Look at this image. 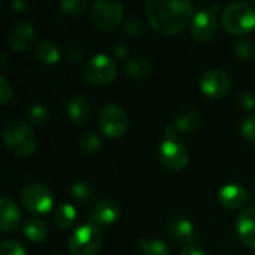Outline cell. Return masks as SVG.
Listing matches in <instances>:
<instances>
[{"instance_id":"6da1fadb","label":"cell","mask_w":255,"mask_h":255,"mask_svg":"<svg viewBox=\"0 0 255 255\" xmlns=\"http://www.w3.org/2000/svg\"><path fill=\"white\" fill-rule=\"evenodd\" d=\"M194 6L187 0H149L145 15L149 25L163 36L181 33L194 16Z\"/></svg>"},{"instance_id":"52a82bcc","label":"cell","mask_w":255,"mask_h":255,"mask_svg":"<svg viewBox=\"0 0 255 255\" xmlns=\"http://www.w3.org/2000/svg\"><path fill=\"white\" fill-rule=\"evenodd\" d=\"M21 205L31 215H46L54 206L52 191L42 184H30L21 191Z\"/></svg>"},{"instance_id":"7a4b0ae2","label":"cell","mask_w":255,"mask_h":255,"mask_svg":"<svg viewBox=\"0 0 255 255\" xmlns=\"http://www.w3.org/2000/svg\"><path fill=\"white\" fill-rule=\"evenodd\" d=\"M3 142L16 157H28L36 149V134L22 120H9L3 126Z\"/></svg>"},{"instance_id":"7c38bea8","label":"cell","mask_w":255,"mask_h":255,"mask_svg":"<svg viewBox=\"0 0 255 255\" xmlns=\"http://www.w3.org/2000/svg\"><path fill=\"white\" fill-rule=\"evenodd\" d=\"M120 218V206L114 200H100L90 211V220L97 227H109Z\"/></svg>"},{"instance_id":"484cf974","label":"cell","mask_w":255,"mask_h":255,"mask_svg":"<svg viewBox=\"0 0 255 255\" xmlns=\"http://www.w3.org/2000/svg\"><path fill=\"white\" fill-rule=\"evenodd\" d=\"M235 54L242 61H253L255 58V43L248 39L239 40L235 46Z\"/></svg>"},{"instance_id":"5bb4252c","label":"cell","mask_w":255,"mask_h":255,"mask_svg":"<svg viewBox=\"0 0 255 255\" xmlns=\"http://www.w3.org/2000/svg\"><path fill=\"white\" fill-rule=\"evenodd\" d=\"M34 37H36V31H34L31 24L18 22L10 28L7 43L13 51L22 52V51H27V49L31 48V45L34 42Z\"/></svg>"},{"instance_id":"8992f818","label":"cell","mask_w":255,"mask_h":255,"mask_svg":"<svg viewBox=\"0 0 255 255\" xmlns=\"http://www.w3.org/2000/svg\"><path fill=\"white\" fill-rule=\"evenodd\" d=\"M99 126L105 136L111 139H120L128 128V115L120 105L108 103L100 109Z\"/></svg>"},{"instance_id":"277c9868","label":"cell","mask_w":255,"mask_h":255,"mask_svg":"<svg viewBox=\"0 0 255 255\" xmlns=\"http://www.w3.org/2000/svg\"><path fill=\"white\" fill-rule=\"evenodd\" d=\"M118 75V64L117 61L106 55V54H97L91 57L84 69H82V76L84 79L91 84V85H109L111 82L115 81Z\"/></svg>"},{"instance_id":"d4e9b609","label":"cell","mask_w":255,"mask_h":255,"mask_svg":"<svg viewBox=\"0 0 255 255\" xmlns=\"http://www.w3.org/2000/svg\"><path fill=\"white\" fill-rule=\"evenodd\" d=\"M139 248L142 251V255H170L169 247L160 239H152V241L142 239L139 241Z\"/></svg>"},{"instance_id":"f546056e","label":"cell","mask_w":255,"mask_h":255,"mask_svg":"<svg viewBox=\"0 0 255 255\" xmlns=\"http://www.w3.org/2000/svg\"><path fill=\"white\" fill-rule=\"evenodd\" d=\"M0 255H27L25 248L12 239H6L0 244Z\"/></svg>"},{"instance_id":"9c48e42d","label":"cell","mask_w":255,"mask_h":255,"mask_svg":"<svg viewBox=\"0 0 255 255\" xmlns=\"http://www.w3.org/2000/svg\"><path fill=\"white\" fill-rule=\"evenodd\" d=\"M158 158L169 170H182L190 161V152L178 137H166L158 146Z\"/></svg>"},{"instance_id":"30bf717a","label":"cell","mask_w":255,"mask_h":255,"mask_svg":"<svg viewBox=\"0 0 255 255\" xmlns=\"http://www.w3.org/2000/svg\"><path fill=\"white\" fill-rule=\"evenodd\" d=\"M218 31L217 16L211 9H200L194 13L191 21V34L199 42H209Z\"/></svg>"},{"instance_id":"7402d4cb","label":"cell","mask_w":255,"mask_h":255,"mask_svg":"<svg viewBox=\"0 0 255 255\" xmlns=\"http://www.w3.org/2000/svg\"><path fill=\"white\" fill-rule=\"evenodd\" d=\"M36 58L43 64H55L60 61V49L51 40H42L36 45Z\"/></svg>"},{"instance_id":"d590c367","label":"cell","mask_w":255,"mask_h":255,"mask_svg":"<svg viewBox=\"0 0 255 255\" xmlns=\"http://www.w3.org/2000/svg\"><path fill=\"white\" fill-rule=\"evenodd\" d=\"M114 51H115V54H117L118 57H126V54H127V48H126V45H123V43H117L115 48H114Z\"/></svg>"},{"instance_id":"74e56055","label":"cell","mask_w":255,"mask_h":255,"mask_svg":"<svg viewBox=\"0 0 255 255\" xmlns=\"http://www.w3.org/2000/svg\"><path fill=\"white\" fill-rule=\"evenodd\" d=\"M254 196H255V190H254Z\"/></svg>"},{"instance_id":"f35d334b","label":"cell","mask_w":255,"mask_h":255,"mask_svg":"<svg viewBox=\"0 0 255 255\" xmlns=\"http://www.w3.org/2000/svg\"><path fill=\"white\" fill-rule=\"evenodd\" d=\"M254 6H255V3H254Z\"/></svg>"},{"instance_id":"e0dca14e","label":"cell","mask_w":255,"mask_h":255,"mask_svg":"<svg viewBox=\"0 0 255 255\" xmlns=\"http://www.w3.org/2000/svg\"><path fill=\"white\" fill-rule=\"evenodd\" d=\"M0 209H1L0 230L4 232V233L13 232L21 223V211H19V208L10 199L3 197L0 200Z\"/></svg>"},{"instance_id":"836d02e7","label":"cell","mask_w":255,"mask_h":255,"mask_svg":"<svg viewBox=\"0 0 255 255\" xmlns=\"http://www.w3.org/2000/svg\"><path fill=\"white\" fill-rule=\"evenodd\" d=\"M10 99H12V87L9 85L7 79L1 75L0 76V103L6 106Z\"/></svg>"},{"instance_id":"83f0119b","label":"cell","mask_w":255,"mask_h":255,"mask_svg":"<svg viewBox=\"0 0 255 255\" xmlns=\"http://www.w3.org/2000/svg\"><path fill=\"white\" fill-rule=\"evenodd\" d=\"M49 118V111L43 105H33L28 111V120L31 124L42 126L48 121Z\"/></svg>"},{"instance_id":"1f68e13d","label":"cell","mask_w":255,"mask_h":255,"mask_svg":"<svg viewBox=\"0 0 255 255\" xmlns=\"http://www.w3.org/2000/svg\"><path fill=\"white\" fill-rule=\"evenodd\" d=\"M124 31L133 37H139L142 33H145V25L140 18H131L124 24Z\"/></svg>"},{"instance_id":"2e32d148","label":"cell","mask_w":255,"mask_h":255,"mask_svg":"<svg viewBox=\"0 0 255 255\" xmlns=\"http://www.w3.org/2000/svg\"><path fill=\"white\" fill-rule=\"evenodd\" d=\"M236 229L241 241L255 250V206L245 209L236 221Z\"/></svg>"},{"instance_id":"ffe728a7","label":"cell","mask_w":255,"mask_h":255,"mask_svg":"<svg viewBox=\"0 0 255 255\" xmlns=\"http://www.w3.org/2000/svg\"><path fill=\"white\" fill-rule=\"evenodd\" d=\"M22 233L30 242H43L48 236V227L42 220L30 217L24 221Z\"/></svg>"},{"instance_id":"cb8c5ba5","label":"cell","mask_w":255,"mask_h":255,"mask_svg":"<svg viewBox=\"0 0 255 255\" xmlns=\"http://www.w3.org/2000/svg\"><path fill=\"white\" fill-rule=\"evenodd\" d=\"M70 196L79 203H90L94 199V188L87 181H76L70 185Z\"/></svg>"},{"instance_id":"603a6c76","label":"cell","mask_w":255,"mask_h":255,"mask_svg":"<svg viewBox=\"0 0 255 255\" xmlns=\"http://www.w3.org/2000/svg\"><path fill=\"white\" fill-rule=\"evenodd\" d=\"M54 220H55V224L63 229V230H67L70 229L75 221H76V209L69 205V203H61L57 209H55V214H54Z\"/></svg>"},{"instance_id":"3957f363","label":"cell","mask_w":255,"mask_h":255,"mask_svg":"<svg viewBox=\"0 0 255 255\" xmlns=\"http://www.w3.org/2000/svg\"><path fill=\"white\" fill-rule=\"evenodd\" d=\"M223 27L233 36H245L255 28V9L245 1L230 3L223 10Z\"/></svg>"},{"instance_id":"ac0fdd59","label":"cell","mask_w":255,"mask_h":255,"mask_svg":"<svg viewBox=\"0 0 255 255\" xmlns=\"http://www.w3.org/2000/svg\"><path fill=\"white\" fill-rule=\"evenodd\" d=\"M66 111H67L69 118L75 124H78V126L85 124L90 120V117H91V105H90V102L84 96L72 97L69 100V103H67Z\"/></svg>"},{"instance_id":"4dcf8cb0","label":"cell","mask_w":255,"mask_h":255,"mask_svg":"<svg viewBox=\"0 0 255 255\" xmlns=\"http://www.w3.org/2000/svg\"><path fill=\"white\" fill-rule=\"evenodd\" d=\"M241 130H242L244 137H245L248 142L255 143V114L248 115V117L244 120Z\"/></svg>"},{"instance_id":"44dd1931","label":"cell","mask_w":255,"mask_h":255,"mask_svg":"<svg viewBox=\"0 0 255 255\" xmlns=\"http://www.w3.org/2000/svg\"><path fill=\"white\" fill-rule=\"evenodd\" d=\"M172 126L175 127L176 133H182V134L193 133L200 126V115L196 111L182 112L181 115L176 117V120H175V123Z\"/></svg>"},{"instance_id":"e575fe53","label":"cell","mask_w":255,"mask_h":255,"mask_svg":"<svg viewBox=\"0 0 255 255\" xmlns=\"http://www.w3.org/2000/svg\"><path fill=\"white\" fill-rule=\"evenodd\" d=\"M179 255H206L202 250H199L197 247H187Z\"/></svg>"},{"instance_id":"8d00e7d4","label":"cell","mask_w":255,"mask_h":255,"mask_svg":"<svg viewBox=\"0 0 255 255\" xmlns=\"http://www.w3.org/2000/svg\"><path fill=\"white\" fill-rule=\"evenodd\" d=\"M10 6H12V9H15L16 12H21L22 9H25V6H27V4H25V3H22V1H13Z\"/></svg>"},{"instance_id":"f1b7e54d","label":"cell","mask_w":255,"mask_h":255,"mask_svg":"<svg viewBox=\"0 0 255 255\" xmlns=\"http://www.w3.org/2000/svg\"><path fill=\"white\" fill-rule=\"evenodd\" d=\"M100 145H102V140L96 133H87L79 140V148L87 154L96 152L100 148Z\"/></svg>"},{"instance_id":"4fadbf2b","label":"cell","mask_w":255,"mask_h":255,"mask_svg":"<svg viewBox=\"0 0 255 255\" xmlns=\"http://www.w3.org/2000/svg\"><path fill=\"white\" fill-rule=\"evenodd\" d=\"M169 235L179 245L194 247L193 244L197 241L193 223L190 220H187L185 217H181V215H176V217H173L170 220V223H169Z\"/></svg>"},{"instance_id":"ba28073f","label":"cell","mask_w":255,"mask_h":255,"mask_svg":"<svg viewBox=\"0 0 255 255\" xmlns=\"http://www.w3.org/2000/svg\"><path fill=\"white\" fill-rule=\"evenodd\" d=\"M90 13L96 27L100 30H112L123 21L124 6L117 0H99L93 3Z\"/></svg>"},{"instance_id":"4316f807","label":"cell","mask_w":255,"mask_h":255,"mask_svg":"<svg viewBox=\"0 0 255 255\" xmlns=\"http://www.w3.org/2000/svg\"><path fill=\"white\" fill-rule=\"evenodd\" d=\"M60 9L63 13L69 16H81L87 9L85 0H64L60 3Z\"/></svg>"},{"instance_id":"d6986e66","label":"cell","mask_w":255,"mask_h":255,"mask_svg":"<svg viewBox=\"0 0 255 255\" xmlns=\"http://www.w3.org/2000/svg\"><path fill=\"white\" fill-rule=\"evenodd\" d=\"M124 73L131 78V79H136V81H143L146 79L151 72H152V66L151 63L148 61V58L145 57H131L128 58L126 63H124V67H123Z\"/></svg>"},{"instance_id":"5b68a950","label":"cell","mask_w":255,"mask_h":255,"mask_svg":"<svg viewBox=\"0 0 255 255\" xmlns=\"http://www.w3.org/2000/svg\"><path fill=\"white\" fill-rule=\"evenodd\" d=\"M103 244L102 232L94 224L79 226L69 239V251L72 255H97Z\"/></svg>"},{"instance_id":"9a60e30c","label":"cell","mask_w":255,"mask_h":255,"mask_svg":"<svg viewBox=\"0 0 255 255\" xmlns=\"http://www.w3.org/2000/svg\"><path fill=\"white\" fill-rule=\"evenodd\" d=\"M248 199H250L248 191L239 184L224 185L218 193V202L221 203L223 208L230 209V211L242 208L244 205H247Z\"/></svg>"},{"instance_id":"d6a6232c","label":"cell","mask_w":255,"mask_h":255,"mask_svg":"<svg viewBox=\"0 0 255 255\" xmlns=\"http://www.w3.org/2000/svg\"><path fill=\"white\" fill-rule=\"evenodd\" d=\"M236 102H238V106L244 111H253L255 108V96L250 91H242L238 96Z\"/></svg>"},{"instance_id":"8fae6325","label":"cell","mask_w":255,"mask_h":255,"mask_svg":"<svg viewBox=\"0 0 255 255\" xmlns=\"http://www.w3.org/2000/svg\"><path fill=\"white\" fill-rule=\"evenodd\" d=\"M200 90L209 99H223L230 90V78L220 69H211L202 76Z\"/></svg>"}]
</instances>
